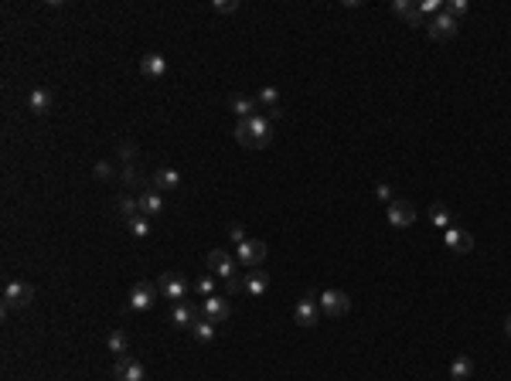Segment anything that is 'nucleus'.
I'll return each instance as SVG.
<instances>
[{"instance_id":"nucleus-1","label":"nucleus","mask_w":511,"mask_h":381,"mask_svg":"<svg viewBox=\"0 0 511 381\" xmlns=\"http://www.w3.org/2000/svg\"><path fill=\"white\" fill-rule=\"evenodd\" d=\"M235 140H239L242 147H249V150L270 147V143H273V119L263 116V112L239 119V123H235Z\"/></svg>"},{"instance_id":"nucleus-9","label":"nucleus","mask_w":511,"mask_h":381,"mask_svg":"<svg viewBox=\"0 0 511 381\" xmlns=\"http://www.w3.org/2000/svg\"><path fill=\"white\" fill-rule=\"evenodd\" d=\"M112 378L116 381H143L147 378V371H143V365H140L133 354H123V358H116Z\"/></svg>"},{"instance_id":"nucleus-19","label":"nucleus","mask_w":511,"mask_h":381,"mask_svg":"<svg viewBox=\"0 0 511 381\" xmlns=\"http://www.w3.org/2000/svg\"><path fill=\"white\" fill-rule=\"evenodd\" d=\"M51 93L48 89H34V93L27 95V109L34 112V116H45V112H51Z\"/></svg>"},{"instance_id":"nucleus-10","label":"nucleus","mask_w":511,"mask_h":381,"mask_svg":"<svg viewBox=\"0 0 511 381\" xmlns=\"http://www.w3.org/2000/svg\"><path fill=\"white\" fill-rule=\"evenodd\" d=\"M412 221H416V208H412V201L396 197V201L389 204V225H392V228H409Z\"/></svg>"},{"instance_id":"nucleus-28","label":"nucleus","mask_w":511,"mask_h":381,"mask_svg":"<svg viewBox=\"0 0 511 381\" xmlns=\"http://www.w3.org/2000/svg\"><path fill=\"white\" fill-rule=\"evenodd\" d=\"M256 102H259V106H266V112H270V109H276V106H280V93H276L273 86H266V89H259Z\"/></svg>"},{"instance_id":"nucleus-24","label":"nucleus","mask_w":511,"mask_h":381,"mask_svg":"<svg viewBox=\"0 0 511 381\" xmlns=\"http://www.w3.org/2000/svg\"><path fill=\"white\" fill-rule=\"evenodd\" d=\"M126 228H130L136 238H147L154 225H150V218H147V214H136V218H126Z\"/></svg>"},{"instance_id":"nucleus-31","label":"nucleus","mask_w":511,"mask_h":381,"mask_svg":"<svg viewBox=\"0 0 511 381\" xmlns=\"http://www.w3.org/2000/svg\"><path fill=\"white\" fill-rule=\"evenodd\" d=\"M119 157H123V164H133L136 160V143L133 140H123L119 143Z\"/></svg>"},{"instance_id":"nucleus-38","label":"nucleus","mask_w":511,"mask_h":381,"mask_svg":"<svg viewBox=\"0 0 511 381\" xmlns=\"http://www.w3.org/2000/svg\"><path fill=\"white\" fill-rule=\"evenodd\" d=\"M505 334H508V337H511V313H508V317H505Z\"/></svg>"},{"instance_id":"nucleus-13","label":"nucleus","mask_w":511,"mask_h":381,"mask_svg":"<svg viewBox=\"0 0 511 381\" xmlns=\"http://www.w3.org/2000/svg\"><path fill=\"white\" fill-rule=\"evenodd\" d=\"M228 313H232V303L225 299V296H204L202 299V317H208L211 323H222V320H228Z\"/></svg>"},{"instance_id":"nucleus-17","label":"nucleus","mask_w":511,"mask_h":381,"mask_svg":"<svg viewBox=\"0 0 511 381\" xmlns=\"http://www.w3.org/2000/svg\"><path fill=\"white\" fill-rule=\"evenodd\" d=\"M140 214H147V218H157V214H164V197H161V190H140Z\"/></svg>"},{"instance_id":"nucleus-15","label":"nucleus","mask_w":511,"mask_h":381,"mask_svg":"<svg viewBox=\"0 0 511 381\" xmlns=\"http://www.w3.org/2000/svg\"><path fill=\"white\" fill-rule=\"evenodd\" d=\"M140 72H143L147 79H164V75H167V58H164L161 51H147V55L140 58Z\"/></svg>"},{"instance_id":"nucleus-7","label":"nucleus","mask_w":511,"mask_h":381,"mask_svg":"<svg viewBox=\"0 0 511 381\" xmlns=\"http://www.w3.org/2000/svg\"><path fill=\"white\" fill-rule=\"evenodd\" d=\"M157 289H161V296H164V299L181 303V299H185V293H188V283H185V276H181V273H164V276L157 280Z\"/></svg>"},{"instance_id":"nucleus-23","label":"nucleus","mask_w":511,"mask_h":381,"mask_svg":"<svg viewBox=\"0 0 511 381\" xmlns=\"http://www.w3.org/2000/svg\"><path fill=\"white\" fill-rule=\"evenodd\" d=\"M119 177H123V184L130 190H140L143 188V177H140V171H136V164H123V171H119Z\"/></svg>"},{"instance_id":"nucleus-34","label":"nucleus","mask_w":511,"mask_h":381,"mask_svg":"<svg viewBox=\"0 0 511 381\" xmlns=\"http://www.w3.org/2000/svg\"><path fill=\"white\" fill-rule=\"evenodd\" d=\"M392 10H396L399 17H409V14L416 10V3H409V0H396V3H392Z\"/></svg>"},{"instance_id":"nucleus-30","label":"nucleus","mask_w":511,"mask_h":381,"mask_svg":"<svg viewBox=\"0 0 511 381\" xmlns=\"http://www.w3.org/2000/svg\"><path fill=\"white\" fill-rule=\"evenodd\" d=\"M443 10H447L450 17H457V21H460V17L467 14V0H447V3H443Z\"/></svg>"},{"instance_id":"nucleus-3","label":"nucleus","mask_w":511,"mask_h":381,"mask_svg":"<svg viewBox=\"0 0 511 381\" xmlns=\"http://www.w3.org/2000/svg\"><path fill=\"white\" fill-rule=\"evenodd\" d=\"M235 262L246 266V269H263V262H266V242L246 238V242L239 245V252H235Z\"/></svg>"},{"instance_id":"nucleus-5","label":"nucleus","mask_w":511,"mask_h":381,"mask_svg":"<svg viewBox=\"0 0 511 381\" xmlns=\"http://www.w3.org/2000/svg\"><path fill=\"white\" fill-rule=\"evenodd\" d=\"M235 256H228L225 249H215V252H208V273L211 276H218V280H232L235 276Z\"/></svg>"},{"instance_id":"nucleus-20","label":"nucleus","mask_w":511,"mask_h":381,"mask_svg":"<svg viewBox=\"0 0 511 381\" xmlns=\"http://www.w3.org/2000/svg\"><path fill=\"white\" fill-rule=\"evenodd\" d=\"M450 378L453 381H471L474 378V361H471L467 354H457L453 365H450Z\"/></svg>"},{"instance_id":"nucleus-35","label":"nucleus","mask_w":511,"mask_h":381,"mask_svg":"<svg viewBox=\"0 0 511 381\" xmlns=\"http://www.w3.org/2000/svg\"><path fill=\"white\" fill-rule=\"evenodd\" d=\"M375 197H379V201H389V204L396 201V197H392V188H389V184H375Z\"/></svg>"},{"instance_id":"nucleus-22","label":"nucleus","mask_w":511,"mask_h":381,"mask_svg":"<svg viewBox=\"0 0 511 381\" xmlns=\"http://www.w3.org/2000/svg\"><path fill=\"white\" fill-rule=\"evenodd\" d=\"M106 347H109V354L123 358V354H130V337H126L123 330H112V334L106 337Z\"/></svg>"},{"instance_id":"nucleus-14","label":"nucleus","mask_w":511,"mask_h":381,"mask_svg":"<svg viewBox=\"0 0 511 381\" xmlns=\"http://www.w3.org/2000/svg\"><path fill=\"white\" fill-rule=\"evenodd\" d=\"M443 242H447V249H450V252H457V256H467V252L474 249V235H471V232H464V228H447Z\"/></svg>"},{"instance_id":"nucleus-27","label":"nucleus","mask_w":511,"mask_h":381,"mask_svg":"<svg viewBox=\"0 0 511 381\" xmlns=\"http://www.w3.org/2000/svg\"><path fill=\"white\" fill-rule=\"evenodd\" d=\"M119 211H123V218H136V214H140V197L123 194V197H119Z\"/></svg>"},{"instance_id":"nucleus-25","label":"nucleus","mask_w":511,"mask_h":381,"mask_svg":"<svg viewBox=\"0 0 511 381\" xmlns=\"http://www.w3.org/2000/svg\"><path fill=\"white\" fill-rule=\"evenodd\" d=\"M215 327H218V323H211L208 317H198L195 327H191V334H195L198 341H215Z\"/></svg>"},{"instance_id":"nucleus-4","label":"nucleus","mask_w":511,"mask_h":381,"mask_svg":"<svg viewBox=\"0 0 511 381\" xmlns=\"http://www.w3.org/2000/svg\"><path fill=\"white\" fill-rule=\"evenodd\" d=\"M426 31H429V38H433V41H450V38H457L460 21H457V17H450L447 10H440L436 17H429Z\"/></svg>"},{"instance_id":"nucleus-12","label":"nucleus","mask_w":511,"mask_h":381,"mask_svg":"<svg viewBox=\"0 0 511 381\" xmlns=\"http://www.w3.org/2000/svg\"><path fill=\"white\" fill-rule=\"evenodd\" d=\"M198 317H202V306H191L188 299H181V303H171V323H174V327H185V330H191Z\"/></svg>"},{"instance_id":"nucleus-32","label":"nucleus","mask_w":511,"mask_h":381,"mask_svg":"<svg viewBox=\"0 0 511 381\" xmlns=\"http://www.w3.org/2000/svg\"><path fill=\"white\" fill-rule=\"evenodd\" d=\"M93 177H96V181H109V177H112V164L99 160V164L93 167Z\"/></svg>"},{"instance_id":"nucleus-8","label":"nucleus","mask_w":511,"mask_h":381,"mask_svg":"<svg viewBox=\"0 0 511 381\" xmlns=\"http://www.w3.org/2000/svg\"><path fill=\"white\" fill-rule=\"evenodd\" d=\"M157 296H161V289H157L154 283H136L133 289H130V303H126V306L143 313V310H150V306L157 303Z\"/></svg>"},{"instance_id":"nucleus-16","label":"nucleus","mask_w":511,"mask_h":381,"mask_svg":"<svg viewBox=\"0 0 511 381\" xmlns=\"http://www.w3.org/2000/svg\"><path fill=\"white\" fill-rule=\"evenodd\" d=\"M150 188L154 190H178L181 188V174L174 167H157L154 177H150Z\"/></svg>"},{"instance_id":"nucleus-18","label":"nucleus","mask_w":511,"mask_h":381,"mask_svg":"<svg viewBox=\"0 0 511 381\" xmlns=\"http://www.w3.org/2000/svg\"><path fill=\"white\" fill-rule=\"evenodd\" d=\"M266 289H270V276L263 269H249V276L242 280V293L246 296H263Z\"/></svg>"},{"instance_id":"nucleus-6","label":"nucleus","mask_w":511,"mask_h":381,"mask_svg":"<svg viewBox=\"0 0 511 381\" xmlns=\"http://www.w3.org/2000/svg\"><path fill=\"white\" fill-rule=\"evenodd\" d=\"M320 310H324L327 317H344V313L351 310V299H348L344 289H324V293H320Z\"/></svg>"},{"instance_id":"nucleus-36","label":"nucleus","mask_w":511,"mask_h":381,"mask_svg":"<svg viewBox=\"0 0 511 381\" xmlns=\"http://www.w3.org/2000/svg\"><path fill=\"white\" fill-rule=\"evenodd\" d=\"M225 293H228V296H239V293H242V280H239V276L225 280Z\"/></svg>"},{"instance_id":"nucleus-37","label":"nucleus","mask_w":511,"mask_h":381,"mask_svg":"<svg viewBox=\"0 0 511 381\" xmlns=\"http://www.w3.org/2000/svg\"><path fill=\"white\" fill-rule=\"evenodd\" d=\"M228 235H232V242H235V245H242V242H246V228H242V225H232V228H228Z\"/></svg>"},{"instance_id":"nucleus-2","label":"nucleus","mask_w":511,"mask_h":381,"mask_svg":"<svg viewBox=\"0 0 511 381\" xmlns=\"http://www.w3.org/2000/svg\"><path fill=\"white\" fill-rule=\"evenodd\" d=\"M31 299H34V286L24 280H10L3 289V310H24L31 306Z\"/></svg>"},{"instance_id":"nucleus-33","label":"nucleus","mask_w":511,"mask_h":381,"mask_svg":"<svg viewBox=\"0 0 511 381\" xmlns=\"http://www.w3.org/2000/svg\"><path fill=\"white\" fill-rule=\"evenodd\" d=\"M211 10H218V14H232V10H239V0H215Z\"/></svg>"},{"instance_id":"nucleus-11","label":"nucleus","mask_w":511,"mask_h":381,"mask_svg":"<svg viewBox=\"0 0 511 381\" xmlns=\"http://www.w3.org/2000/svg\"><path fill=\"white\" fill-rule=\"evenodd\" d=\"M294 317H297V323H300V327H313V323H317V317H320V296H317V293H307L304 299L297 303Z\"/></svg>"},{"instance_id":"nucleus-26","label":"nucleus","mask_w":511,"mask_h":381,"mask_svg":"<svg viewBox=\"0 0 511 381\" xmlns=\"http://www.w3.org/2000/svg\"><path fill=\"white\" fill-rule=\"evenodd\" d=\"M450 218H453V214H450V208H447V204H433V208H429V221H433V225L450 228Z\"/></svg>"},{"instance_id":"nucleus-29","label":"nucleus","mask_w":511,"mask_h":381,"mask_svg":"<svg viewBox=\"0 0 511 381\" xmlns=\"http://www.w3.org/2000/svg\"><path fill=\"white\" fill-rule=\"evenodd\" d=\"M215 280H218V276H211V273H204V276H198V280H195V293H198V296H215Z\"/></svg>"},{"instance_id":"nucleus-21","label":"nucleus","mask_w":511,"mask_h":381,"mask_svg":"<svg viewBox=\"0 0 511 381\" xmlns=\"http://www.w3.org/2000/svg\"><path fill=\"white\" fill-rule=\"evenodd\" d=\"M228 106H232V112H235L239 119L256 116V99H249V95H232V99H228Z\"/></svg>"}]
</instances>
